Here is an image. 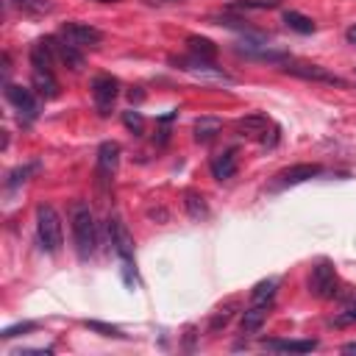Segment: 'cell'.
Returning <instances> with one entry per match:
<instances>
[{"label":"cell","instance_id":"6da1fadb","mask_svg":"<svg viewBox=\"0 0 356 356\" xmlns=\"http://www.w3.org/2000/svg\"><path fill=\"white\" fill-rule=\"evenodd\" d=\"M70 222H72V242H75V253L78 259H92L97 250V222L95 214L86 203H75L70 211Z\"/></svg>","mask_w":356,"mask_h":356},{"label":"cell","instance_id":"7a4b0ae2","mask_svg":"<svg viewBox=\"0 0 356 356\" xmlns=\"http://www.w3.org/2000/svg\"><path fill=\"white\" fill-rule=\"evenodd\" d=\"M36 236L42 250L47 253H58L64 245V228H61V217L50 203H39L36 206Z\"/></svg>","mask_w":356,"mask_h":356},{"label":"cell","instance_id":"3957f363","mask_svg":"<svg viewBox=\"0 0 356 356\" xmlns=\"http://www.w3.org/2000/svg\"><path fill=\"white\" fill-rule=\"evenodd\" d=\"M337 286H339V278H337V270L331 261H317L312 267V275H309V292L320 300H328L337 295Z\"/></svg>","mask_w":356,"mask_h":356},{"label":"cell","instance_id":"277c9868","mask_svg":"<svg viewBox=\"0 0 356 356\" xmlns=\"http://www.w3.org/2000/svg\"><path fill=\"white\" fill-rule=\"evenodd\" d=\"M117 97H120V81L114 75H97L92 81V100H95V108L100 117L111 114Z\"/></svg>","mask_w":356,"mask_h":356},{"label":"cell","instance_id":"5b68a950","mask_svg":"<svg viewBox=\"0 0 356 356\" xmlns=\"http://www.w3.org/2000/svg\"><path fill=\"white\" fill-rule=\"evenodd\" d=\"M58 36L75 47H100L103 42V31L89 22H64L58 28Z\"/></svg>","mask_w":356,"mask_h":356},{"label":"cell","instance_id":"8992f818","mask_svg":"<svg viewBox=\"0 0 356 356\" xmlns=\"http://www.w3.org/2000/svg\"><path fill=\"white\" fill-rule=\"evenodd\" d=\"M284 72L286 75H295V78H303V81H314V83H328V86H348L345 78L328 72L325 67L320 64H303V61H286L284 64Z\"/></svg>","mask_w":356,"mask_h":356},{"label":"cell","instance_id":"52a82bcc","mask_svg":"<svg viewBox=\"0 0 356 356\" xmlns=\"http://www.w3.org/2000/svg\"><path fill=\"white\" fill-rule=\"evenodd\" d=\"M108 239H111V248L120 256V261L122 264H134V236H131V231L125 228V222L117 214L108 217Z\"/></svg>","mask_w":356,"mask_h":356},{"label":"cell","instance_id":"ba28073f","mask_svg":"<svg viewBox=\"0 0 356 356\" xmlns=\"http://www.w3.org/2000/svg\"><path fill=\"white\" fill-rule=\"evenodd\" d=\"M6 100L19 111V117L25 122L36 120L39 117V103H36V95L25 86H17V83H6Z\"/></svg>","mask_w":356,"mask_h":356},{"label":"cell","instance_id":"9c48e42d","mask_svg":"<svg viewBox=\"0 0 356 356\" xmlns=\"http://www.w3.org/2000/svg\"><path fill=\"white\" fill-rule=\"evenodd\" d=\"M172 64L178 67V70H184V72H189V75H197V78H214V81H231L220 67H214L211 61H206V58H197V56H192V58H172Z\"/></svg>","mask_w":356,"mask_h":356},{"label":"cell","instance_id":"30bf717a","mask_svg":"<svg viewBox=\"0 0 356 356\" xmlns=\"http://www.w3.org/2000/svg\"><path fill=\"white\" fill-rule=\"evenodd\" d=\"M117 164H120V145L117 142H103L97 147V181L108 184L111 175L117 172Z\"/></svg>","mask_w":356,"mask_h":356},{"label":"cell","instance_id":"8fae6325","mask_svg":"<svg viewBox=\"0 0 356 356\" xmlns=\"http://www.w3.org/2000/svg\"><path fill=\"white\" fill-rule=\"evenodd\" d=\"M320 172H323L320 164H292L275 175V186H295V184H303Z\"/></svg>","mask_w":356,"mask_h":356},{"label":"cell","instance_id":"7c38bea8","mask_svg":"<svg viewBox=\"0 0 356 356\" xmlns=\"http://www.w3.org/2000/svg\"><path fill=\"white\" fill-rule=\"evenodd\" d=\"M50 39V44H53V50H56V58H61L70 70H81L83 67V56H81V47H75V44H70V42H64L61 36H47Z\"/></svg>","mask_w":356,"mask_h":356},{"label":"cell","instance_id":"4fadbf2b","mask_svg":"<svg viewBox=\"0 0 356 356\" xmlns=\"http://www.w3.org/2000/svg\"><path fill=\"white\" fill-rule=\"evenodd\" d=\"M53 61H56V50H53V44H50L47 36L31 44V67H33V70H47V72H53Z\"/></svg>","mask_w":356,"mask_h":356},{"label":"cell","instance_id":"5bb4252c","mask_svg":"<svg viewBox=\"0 0 356 356\" xmlns=\"http://www.w3.org/2000/svg\"><path fill=\"white\" fill-rule=\"evenodd\" d=\"M31 86H33V92H36L39 97H44V100L58 97V81H56V75L47 72V70H33Z\"/></svg>","mask_w":356,"mask_h":356},{"label":"cell","instance_id":"9a60e30c","mask_svg":"<svg viewBox=\"0 0 356 356\" xmlns=\"http://www.w3.org/2000/svg\"><path fill=\"white\" fill-rule=\"evenodd\" d=\"M270 314V303H250L242 312V334H256Z\"/></svg>","mask_w":356,"mask_h":356},{"label":"cell","instance_id":"2e32d148","mask_svg":"<svg viewBox=\"0 0 356 356\" xmlns=\"http://www.w3.org/2000/svg\"><path fill=\"white\" fill-rule=\"evenodd\" d=\"M234 172H236V150L234 147H228L211 159V175L217 181H228V178H234Z\"/></svg>","mask_w":356,"mask_h":356},{"label":"cell","instance_id":"e0dca14e","mask_svg":"<svg viewBox=\"0 0 356 356\" xmlns=\"http://www.w3.org/2000/svg\"><path fill=\"white\" fill-rule=\"evenodd\" d=\"M264 348L284 353H309L317 348V339H264Z\"/></svg>","mask_w":356,"mask_h":356},{"label":"cell","instance_id":"ac0fdd59","mask_svg":"<svg viewBox=\"0 0 356 356\" xmlns=\"http://www.w3.org/2000/svg\"><path fill=\"white\" fill-rule=\"evenodd\" d=\"M236 53H242V56H248V58H261V61H286V53L270 50L267 44H253V42L236 44Z\"/></svg>","mask_w":356,"mask_h":356},{"label":"cell","instance_id":"d6986e66","mask_svg":"<svg viewBox=\"0 0 356 356\" xmlns=\"http://www.w3.org/2000/svg\"><path fill=\"white\" fill-rule=\"evenodd\" d=\"M267 128H270V120L264 114H248V117L236 120V131L242 136H264Z\"/></svg>","mask_w":356,"mask_h":356},{"label":"cell","instance_id":"ffe728a7","mask_svg":"<svg viewBox=\"0 0 356 356\" xmlns=\"http://www.w3.org/2000/svg\"><path fill=\"white\" fill-rule=\"evenodd\" d=\"M186 47H189V53H192V56L206 58V61H211V58L217 56V44H214L211 39H206V36H197V33L186 36Z\"/></svg>","mask_w":356,"mask_h":356},{"label":"cell","instance_id":"44dd1931","mask_svg":"<svg viewBox=\"0 0 356 356\" xmlns=\"http://www.w3.org/2000/svg\"><path fill=\"white\" fill-rule=\"evenodd\" d=\"M184 206H186V211H189L192 220H206V217H209V203H206V197H203L200 192H195V189H186V192H184Z\"/></svg>","mask_w":356,"mask_h":356},{"label":"cell","instance_id":"7402d4cb","mask_svg":"<svg viewBox=\"0 0 356 356\" xmlns=\"http://www.w3.org/2000/svg\"><path fill=\"white\" fill-rule=\"evenodd\" d=\"M220 128H222V122L217 120V117H200V120H195V142H209V139H214L217 134H220Z\"/></svg>","mask_w":356,"mask_h":356},{"label":"cell","instance_id":"603a6c76","mask_svg":"<svg viewBox=\"0 0 356 356\" xmlns=\"http://www.w3.org/2000/svg\"><path fill=\"white\" fill-rule=\"evenodd\" d=\"M284 22L295 33H314V28H317L314 19L306 17V14H300V11H284Z\"/></svg>","mask_w":356,"mask_h":356},{"label":"cell","instance_id":"cb8c5ba5","mask_svg":"<svg viewBox=\"0 0 356 356\" xmlns=\"http://www.w3.org/2000/svg\"><path fill=\"white\" fill-rule=\"evenodd\" d=\"M11 3L28 17H44L53 11V0H11Z\"/></svg>","mask_w":356,"mask_h":356},{"label":"cell","instance_id":"d4e9b609","mask_svg":"<svg viewBox=\"0 0 356 356\" xmlns=\"http://www.w3.org/2000/svg\"><path fill=\"white\" fill-rule=\"evenodd\" d=\"M275 286H278V281H275V278L259 281V284L250 289V303H270V300H273V295H275Z\"/></svg>","mask_w":356,"mask_h":356},{"label":"cell","instance_id":"484cf974","mask_svg":"<svg viewBox=\"0 0 356 356\" xmlns=\"http://www.w3.org/2000/svg\"><path fill=\"white\" fill-rule=\"evenodd\" d=\"M36 328H39V323L25 320V323H17V325L3 328V331H0V339H14V337H19V334H31V331H36Z\"/></svg>","mask_w":356,"mask_h":356},{"label":"cell","instance_id":"4316f807","mask_svg":"<svg viewBox=\"0 0 356 356\" xmlns=\"http://www.w3.org/2000/svg\"><path fill=\"white\" fill-rule=\"evenodd\" d=\"M83 325H86L89 331H97L100 337H114V339H122V337H125L117 325H108V323H100V320H86Z\"/></svg>","mask_w":356,"mask_h":356},{"label":"cell","instance_id":"83f0119b","mask_svg":"<svg viewBox=\"0 0 356 356\" xmlns=\"http://www.w3.org/2000/svg\"><path fill=\"white\" fill-rule=\"evenodd\" d=\"M36 170V164H25V167H17V170H11L8 172V181H6V186L8 189H14V186H19V184H25L28 181V175Z\"/></svg>","mask_w":356,"mask_h":356},{"label":"cell","instance_id":"f1b7e54d","mask_svg":"<svg viewBox=\"0 0 356 356\" xmlns=\"http://www.w3.org/2000/svg\"><path fill=\"white\" fill-rule=\"evenodd\" d=\"M228 8H239V11H245V8L264 11V8H275V0H234Z\"/></svg>","mask_w":356,"mask_h":356},{"label":"cell","instance_id":"f546056e","mask_svg":"<svg viewBox=\"0 0 356 356\" xmlns=\"http://www.w3.org/2000/svg\"><path fill=\"white\" fill-rule=\"evenodd\" d=\"M122 122H125V128H128V131H134L136 136H139V134L145 131V117H142V114H139L136 108L125 111V114H122Z\"/></svg>","mask_w":356,"mask_h":356},{"label":"cell","instance_id":"4dcf8cb0","mask_svg":"<svg viewBox=\"0 0 356 356\" xmlns=\"http://www.w3.org/2000/svg\"><path fill=\"white\" fill-rule=\"evenodd\" d=\"M353 323H356V298L334 317V325H353Z\"/></svg>","mask_w":356,"mask_h":356},{"label":"cell","instance_id":"1f68e13d","mask_svg":"<svg viewBox=\"0 0 356 356\" xmlns=\"http://www.w3.org/2000/svg\"><path fill=\"white\" fill-rule=\"evenodd\" d=\"M228 320H231V306L220 309V312L211 317V331H220V328H225V325H228Z\"/></svg>","mask_w":356,"mask_h":356},{"label":"cell","instance_id":"d6a6232c","mask_svg":"<svg viewBox=\"0 0 356 356\" xmlns=\"http://www.w3.org/2000/svg\"><path fill=\"white\" fill-rule=\"evenodd\" d=\"M345 39H348L350 44H356V25H350V28L345 31Z\"/></svg>","mask_w":356,"mask_h":356},{"label":"cell","instance_id":"836d02e7","mask_svg":"<svg viewBox=\"0 0 356 356\" xmlns=\"http://www.w3.org/2000/svg\"><path fill=\"white\" fill-rule=\"evenodd\" d=\"M342 353H356V342H345L342 345Z\"/></svg>","mask_w":356,"mask_h":356},{"label":"cell","instance_id":"e575fe53","mask_svg":"<svg viewBox=\"0 0 356 356\" xmlns=\"http://www.w3.org/2000/svg\"><path fill=\"white\" fill-rule=\"evenodd\" d=\"M147 3H153V6H164V3H172V0H147ZM181 3V0H178Z\"/></svg>","mask_w":356,"mask_h":356},{"label":"cell","instance_id":"d590c367","mask_svg":"<svg viewBox=\"0 0 356 356\" xmlns=\"http://www.w3.org/2000/svg\"><path fill=\"white\" fill-rule=\"evenodd\" d=\"M95 3H117V0H95Z\"/></svg>","mask_w":356,"mask_h":356}]
</instances>
